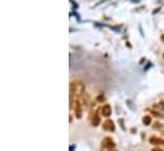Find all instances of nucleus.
Returning <instances> with one entry per match:
<instances>
[{
    "label": "nucleus",
    "instance_id": "f257e3e1",
    "mask_svg": "<svg viewBox=\"0 0 164 151\" xmlns=\"http://www.w3.org/2000/svg\"><path fill=\"white\" fill-rule=\"evenodd\" d=\"M116 147V143L113 142V140L111 137H106L102 141V150L103 151H113Z\"/></svg>",
    "mask_w": 164,
    "mask_h": 151
},
{
    "label": "nucleus",
    "instance_id": "f03ea898",
    "mask_svg": "<svg viewBox=\"0 0 164 151\" xmlns=\"http://www.w3.org/2000/svg\"><path fill=\"white\" fill-rule=\"evenodd\" d=\"M103 129H104V131L113 132L114 131V123H113L112 121H106L103 123Z\"/></svg>",
    "mask_w": 164,
    "mask_h": 151
},
{
    "label": "nucleus",
    "instance_id": "7ed1b4c3",
    "mask_svg": "<svg viewBox=\"0 0 164 151\" xmlns=\"http://www.w3.org/2000/svg\"><path fill=\"white\" fill-rule=\"evenodd\" d=\"M149 142L151 143V145H156V146H164V140L159 138V137H150Z\"/></svg>",
    "mask_w": 164,
    "mask_h": 151
},
{
    "label": "nucleus",
    "instance_id": "20e7f679",
    "mask_svg": "<svg viewBox=\"0 0 164 151\" xmlns=\"http://www.w3.org/2000/svg\"><path fill=\"white\" fill-rule=\"evenodd\" d=\"M111 113H112V111H111V105L110 104H104L103 108H102V114L104 117H110Z\"/></svg>",
    "mask_w": 164,
    "mask_h": 151
},
{
    "label": "nucleus",
    "instance_id": "39448f33",
    "mask_svg": "<svg viewBox=\"0 0 164 151\" xmlns=\"http://www.w3.org/2000/svg\"><path fill=\"white\" fill-rule=\"evenodd\" d=\"M82 103L80 102H76V105H75V114H76V118H82Z\"/></svg>",
    "mask_w": 164,
    "mask_h": 151
},
{
    "label": "nucleus",
    "instance_id": "423d86ee",
    "mask_svg": "<svg viewBox=\"0 0 164 151\" xmlns=\"http://www.w3.org/2000/svg\"><path fill=\"white\" fill-rule=\"evenodd\" d=\"M99 125V116H98V113H96L94 114V117H93V119H92V126H98Z\"/></svg>",
    "mask_w": 164,
    "mask_h": 151
},
{
    "label": "nucleus",
    "instance_id": "0eeeda50",
    "mask_svg": "<svg viewBox=\"0 0 164 151\" xmlns=\"http://www.w3.org/2000/svg\"><path fill=\"white\" fill-rule=\"evenodd\" d=\"M142 122H144L145 126H148V125L151 123V118H150V116H145V117L142 118Z\"/></svg>",
    "mask_w": 164,
    "mask_h": 151
},
{
    "label": "nucleus",
    "instance_id": "6e6552de",
    "mask_svg": "<svg viewBox=\"0 0 164 151\" xmlns=\"http://www.w3.org/2000/svg\"><path fill=\"white\" fill-rule=\"evenodd\" d=\"M98 100H99V102L104 100V97H103V95H99V97H98Z\"/></svg>",
    "mask_w": 164,
    "mask_h": 151
},
{
    "label": "nucleus",
    "instance_id": "1a4fd4ad",
    "mask_svg": "<svg viewBox=\"0 0 164 151\" xmlns=\"http://www.w3.org/2000/svg\"><path fill=\"white\" fill-rule=\"evenodd\" d=\"M151 151H164V150H162V149H158V147H154Z\"/></svg>",
    "mask_w": 164,
    "mask_h": 151
},
{
    "label": "nucleus",
    "instance_id": "9d476101",
    "mask_svg": "<svg viewBox=\"0 0 164 151\" xmlns=\"http://www.w3.org/2000/svg\"><path fill=\"white\" fill-rule=\"evenodd\" d=\"M160 107H162L163 109H164V100H162V102H160Z\"/></svg>",
    "mask_w": 164,
    "mask_h": 151
},
{
    "label": "nucleus",
    "instance_id": "9b49d317",
    "mask_svg": "<svg viewBox=\"0 0 164 151\" xmlns=\"http://www.w3.org/2000/svg\"><path fill=\"white\" fill-rule=\"evenodd\" d=\"M162 40H163V42H164V34H163V36H162Z\"/></svg>",
    "mask_w": 164,
    "mask_h": 151
}]
</instances>
